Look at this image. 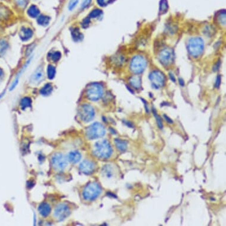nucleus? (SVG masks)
<instances>
[{
	"mask_svg": "<svg viewBox=\"0 0 226 226\" xmlns=\"http://www.w3.org/2000/svg\"><path fill=\"white\" fill-rule=\"evenodd\" d=\"M94 154L99 158L107 159L111 156L113 153L112 148L107 140L97 142L94 148Z\"/></svg>",
	"mask_w": 226,
	"mask_h": 226,
	"instance_id": "f257e3e1",
	"label": "nucleus"
},
{
	"mask_svg": "<svg viewBox=\"0 0 226 226\" xmlns=\"http://www.w3.org/2000/svg\"><path fill=\"white\" fill-rule=\"evenodd\" d=\"M101 188L98 184L93 182L89 183L82 191L83 199L87 201H92L96 199L101 194Z\"/></svg>",
	"mask_w": 226,
	"mask_h": 226,
	"instance_id": "f03ea898",
	"label": "nucleus"
},
{
	"mask_svg": "<svg viewBox=\"0 0 226 226\" xmlns=\"http://www.w3.org/2000/svg\"><path fill=\"white\" fill-rule=\"evenodd\" d=\"M204 45L203 40L199 37L192 38L188 45L189 53L194 57L200 56L204 50Z\"/></svg>",
	"mask_w": 226,
	"mask_h": 226,
	"instance_id": "7ed1b4c3",
	"label": "nucleus"
},
{
	"mask_svg": "<svg viewBox=\"0 0 226 226\" xmlns=\"http://www.w3.org/2000/svg\"><path fill=\"white\" fill-rule=\"evenodd\" d=\"M105 134L104 126L99 123H94L86 130V137L89 139H96L104 136Z\"/></svg>",
	"mask_w": 226,
	"mask_h": 226,
	"instance_id": "20e7f679",
	"label": "nucleus"
},
{
	"mask_svg": "<svg viewBox=\"0 0 226 226\" xmlns=\"http://www.w3.org/2000/svg\"><path fill=\"white\" fill-rule=\"evenodd\" d=\"M87 98L91 101H98L102 96L103 88L97 83H94L89 85L86 91Z\"/></svg>",
	"mask_w": 226,
	"mask_h": 226,
	"instance_id": "39448f33",
	"label": "nucleus"
},
{
	"mask_svg": "<svg viewBox=\"0 0 226 226\" xmlns=\"http://www.w3.org/2000/svg\"><path fill=\"white\" fill-rule=\"evenodd\" d=\"M52 163L54 169L58 172L63 171L68 165L67 158L61 153H56L53 156Z\"/></svg>",
	"mask_w": 226,
	"mask_h": 226,
	"instance_id": "423d86ee",
	"label": "nucleus"
},
{
	"mask_svg": "<svg viewBox=\"0 0 226 226\" xmlns=\"http://www.w3.org/2000/svg\"><path fill=\"white\" fill-rule=\"evenodd\" d=\"M147 62L142 56L138 55L135 56L130 64V68L133 72L135 74L142 73L146 68Z\"/></svg>",
	"mask_w": 226,
	"mask_h": 226,
	"instance_id": "0eeeda50",
	"label": "nucleus"
},
{
	"mask_svg": "<svg viewBox=\"0 0 226 226\" xmlns=\"http://www.w3.org/2000/svg\"><path fill=\"white\" fill-rule=\"evenodd\" d=\"M79 114L80 119L86 123L93 120L95 116V111L93 107L89 104H83L79 110Z\"/></svg>",
	"mask_w": 226,
	"mask_h": 226,
	"instance_id": "6e6552de",
	"label": "nucleus"
},
{
	"mask_svg": "<svg viewBox=\"0 0 226 226\" xmlns=\"http://www.w3.org/2000/svg\"><path fill=\"white\" fill-rule=\"evenodd\" d=\"M71 214L69 207L65 204H59L55 210V217L59 221H62L67 219Z\"/></svg>",
	"mask_w": 226,
	"mask_h": 226,
	"instance_id": "1a4fd4ad",
	"label": "nucleus"
},
{
	"mask_svg": "<svg viewBox=\"0 0 226 226\" xmlns=\"http://www.w3.org/2000/svg\"><path fill=\"white\" fill-rule=\"evenodd\" d=\"M149 78L151 82L152 86L154 88H159L162 87L165 83V75L162 72L159 71H155L151 72Z\"/></svg>",
	"mask_w": 226,
	"mask_h": 226,
	"instance_id": "9d476101",
	"label": "nucleus"
},
{
	"mask_svg": "<svg viewBox=\"0 0 226 226\" xmlns=\"http://www.w3.org/2000/svg\"><path fill=\"white\" fill-rule=\"evenodd\" d=\"M159 58L162 64L167 65L169 64L173 59V52L170 49H165L160 53Z\"/></svg>",
	"mask_w": 226,
	"mask_h": 226,
	"instance_id": "9b49d317",
	"label": "nucleus"
},
{
	"mask_svg": "<svg viewBox=\"0 0 226 226\" xmlns=\"http://www.w3.org/2000/svg\"><path fill=\"white\" fill-rule=\"evenodd\" d=\"M95 169V164L89 160H84L79 165V170L84 174H90Z\"/></svg>",
	"mask_w": 226,
	"mask_h": 226,
	"instance_id": "f8f14e48",
	"label": "nucleus"
},
{
	"mask_svg": "<svg viewBox=\"0 0 226 226\" xmlns=\"http://www.w3.org/2000/svg\"><path fill=\"white\" fill-rule=\"evenodd\" d=\"M33 34V31L29 28L22 29L19 33V36L20 39L23 41H27L29 40Z\"/></svg>",
	"mask_w": 226,
	"mask_h": 226,
	"instance_id": "ddd939ff",
	"label": "nucleus"
},
{
	"mask_svg": "<svg viewBox=\"0 0 226 226\" xmlns=\"http://www.w3.org/2000/svg\"><path fill=\"white\" fill-rule=\"evenodd\" d=\"M39 212L43 217H47L51 211V208L48 203H42L38 208Z\"/></svg>",
	"mask_w": 226,
	"mask_h": 226,
	"instance_id": "4468645a",
	"label": "nucleus"
},
{
	"mask_svg": "<svg viewBox=\"0 0 226 226\" xmlns=\"http://www.w3.org/2000/svg\"><path fill=\"white\" fill-rule=\"evenodd\" d=\"M68 159L69 161L73 163H76L79 162L81 159V154L78 151H71L68 155Z\"/></svg>",
	"mask_w": 226,
	"mask_h": 226,
	"instance_id": "2eb2a0df",
	"label": "nucleus"
},
{
	"mask_svg": "<svg viewBox=\"0 0 226 226\" xmlns=\"http://www.w3.org/2000/svg\"><path fill=\"white\" fill-rule=\"evenodd\" d=\"M115 143H116L117 148L119 151H124L127 149V142L121 139H116Z\"/></svg>",
	"mask_w": 226,
	"mask_h": 226,
	"instance_id": "dca6fc26",
	"label": "nucleus"
},
{
	"mask_svg": "<svg viewBox=\"0 0 226 226\" xmlns=\"http://www.w3.org/2000/svg\"><path fill=\"white\" fill-rule=\"evenodd\" d=\"M53 91V86L50 83H47L41 89H40V94L44 96H48Z\"/></svg>",
	"mask_w": 226,
	"mask_h": 226,
	"instance_id": "f3484780",
	"label": "nucleus"
},
{
	"mask_svg": "<svg viewBox=\"0 0 226 226\" xmlns=\"http://www.w3.org/2000/svg\"><path fill=\"white\" fill-rule=\"evenodd\" d=\"M130 84L132 86L135 88L136 89H139L141 87L142 81L141 79L139 76H133L130 79Z\"/></svg>",
	"mask_w": 226,
	"mask_h": 226,
	"instance_id": "a211bd4d",
	"label": "nucleus"
},
{
	"mask_svg": "<svg viewBox=\"0 0 226 226\" xmlns=\"http://www.w3.org/2000/svg\"><path fill=\"white\" fill-rule=\"evenodd\" d=\"M27 13H28L29 16H30L31 17L34 18V17H36L39 15V14L40 13V11L36 6L33 5L29 7V8L27 11Z\"/></svg>",
	"mask_w": 226,
	"mask_h": 226,
	"instance_id": "6ab92c4d",
	"label": "nucleus"
},
{
	"mask_svg": "<svg viewBox=\"0 0 226 226\" xmlns=\"http://www.w3.org/2000/svg\"><path fill=\"white\" fill-rule=\"evenodd\" d=\"M43 76V70L41 68H40L33 74V75L32 76V80L33 82H37L42 79Z\"/></svg>",
	"mask_w": 226,
	"mask_h": 226,
	"instance_id": "aec40b11",
	"label": "nucleus"
},
{
	"mask_svg": "<svg viewBox=\"0 0 226 226\" xmlns=\"http://www.w3.org/2000/svg\"><path fill=\"white\" fill-rule=\"evenodd\" d=\"M37 21L39 25L42 26H46L49 23L50 18L49 17L46 15H40L38 17Z\"/></svg>",
	"mask_w": 226,
	"mask_h": 226,
	"instance_id": "412c9836",
	"label": "nucleus"
},
{
	"mask_svg": "<svg viewBox=\"0 0 226 226\" xmlns=\"http://www.w3.org/2000/svg\"><path fill=\"white\" fill-rule=\"evenodd\" d=\"M20 104L23 110L30 107L31 105V99L29 97H25L21 99Z\"/></svg>",
	"mask_w": 226,
	"mask_h": 226,
	"instance_id": "4be33fe9",
	"label": "nucleus"
},
{
	"mask_svg": "<svg viewBox=\"0 0 226 226\" xmlns=\"http://www.w3.org/2000/svg\"><path fill=\"white\" fill-rule=\"evenodd\" d=\"M168 9V4L167 0H161L159 5V11L161 14L165 13Z\"/></svg>",
	"mask_w": 226,
	"mask_h": 226,
	"instance_id": "5701e85b",
	"label": "nucleus"
},
{
	"mask_svg": "<svg viewBox=\"0 0 226 226\" xmlns=\"http://www.w3.org/2000/svg\"><path fill=\"white\" fill-rule=\"evenodd\" d=\"M72 36L73 39L75 41L80 40L82 39V37H83L82 34L79 31V29H77V28H75L74 30H72Z\"/></svg>",
	"mask_w": 226,
	"mask_h": 226,
	"instance_id": "b1692460",
	"label": "nucleus"
},
{
	"mask_svg": "<svg viewBox=\"0 0 226 226\" xmlns=\"http://www.w3.org/2000/svg\"><path fill=\"white\" fill-rule=\"evenodd\" d=\"M47 74L48 77L50 79H52L54 78L56 74V69L52 65H49L47 69Z\"/></svg>",
	"mask_w": 226,
	"mask_h": 226,
	"instance_id": "393cba45",
	"label": "nucleus"
},
{
	"mask_svg": "<svg viewBox=\"0 0 226 226\" xmlns=\"http://www.w3.org/2000/svg\"><path fill=\"white\" fill-rule=\"evenodd\" d=\"M8 48V44L6 41L4 40H0V56L5 53Z\"/></svg>",
	"mask_w": 226,
	"mask_h": 226,
	"instance_id": "a878e982",
	"label": "nucleus"
},
{
	"mask_svg": "<svg viewBox=\"0 0 226 226\" xmlns=\"http://www.w3.org/2000/svg\"><path fill=\"white\" fill-rule=\"evenodd\" d=\"M102 173L104 175L108 178L113 176V170L111 167L110 166V165H106L105 167H104Z\"/></svg>",
	"mask_w": 226,
	"mask_h": 226,
	"instance_id": "bb28decb",
	"label": "nucleus"
},
{
	"mask_svg": "<svg viewBox=\"0 0 226 226\" xmlns=\"http://www.w3.org/2000/svg\"><path fill=\"white\" fill-rule=\"evenodd\" d=\"M52 61H53L54 62H58L61 58V53L59 52H55L54 53H52L50 56Z\"/></svg>",
	"mask_w": 226,
	"mask_h": 226,
	"instance_id": "cd10ccee",
	"label": "nucleus"
},
{
	"mask_svg": "<svg viewBox=\"0 0 226 226\" xmlns=\"http://www.w3.org/2000/svg\"><path fill=\"white\" fill-rule=\"evenodd\" d=\"M102 14V11L99 9H94L89 14L90 18H96Z\"/></svg>",
	"mask_w": 226,
	"mask_h": 226,
	"instance_id": "c85d7f7f",
	"label": "nucleus"
},
{
	"mask_svg": "<svg viewBox=\"0 0 226 226\" xmlns=\"http://www.w3.org/2000/svg\"><path fill=\"white\" fill-rule=\"evenodd\" d=\"M153 113H154V116L156 117V121H157V126H158L159 128L162 129V127H163V125H162V122L161 118L159 116H158L157 114V113L156 112H154V110H153Z\"/></svg>",
	"mask_w": 226,
	"mask_h": 226,
	"instance_id": "c756f323",
	"label": "nucleus"
},
{
	"mask_svg": "<svg viewBox=\"0 0 226 226\" xmlns=\"http://www.w3.org/2000/svg\"><path fill=\"white\" fill-rule=\"evenodd\" d=\"M78 2H79V0H71L69 3V6H68L69 10H72L74 8H75V7L77 5Z\"/></svg>",
	"mask_w": 226,
	"mask_h": 226,
	"instance_id": "7c9ffc66",
	"label": "nucleus"
},
{
	"mask_svg": "<svg viewBox=\"0 0 226 226\" xmlns=\"http://www.w3.org/2000/svg\"><path fill=\"white\" fill-rule=\"evenodd\" d=\"M91 0H83L81 4V8L82 9L86 8L91 4Z\"/></svg>",
	"mask_w": 226,
	"mask_h": 226,
	"instance_id": "2f4dec72",
	"label": "nucleus"
},
{
	"mask_svg": "<svg viewBox=\"0 0 226 226\" xmlns=\"http://www.w3.org/2000/svg\"><path fill=\"white\" fill-rule=\"evenodd\" d=\"M89 23H90V20H89V18H86L84 19V20L82 22V25L83 28H86V27H87L89 26Z\"/></svg>",
	"mask_w": 226,
	"mask_h": 226,
	"instance_id": "473e14b6",
	"label": "nucleus"
},
{
	"mask_svg": "<svg viewBox=\"0 0 226 226\" xmlns=\"http://www.w3.org/2000/svg\"><path fill=\"white\" fill-rule=\"evenodd\" d=\"M97 3L98 4V5L101 6V7H104L106 5L105 0H97Z\"/></svg>",
	"mask_w": 226,
	"mask_h": 226,
	"instance_id": "72a5a7b5",
	"label": "nucleus"
},
{
	"mask_svg": "<svg viewBox=\"0 0 226 226\" xmlns=\"http://www.w3.org/2000/svg\"><path fill=\"white\" fill-rule=\"evenodd\" d=\"M220 82H221V78L220 76H219L217 78V80H216V87L218 88L220 86Z\"/></svg>",
	"mask_w": 226,
	"mask_h": 226,
	"instance_id": "f704fd0d",
	"label": "nucleus"
},
{
	"mask_svg": "<svg viewBox=\"0 0 226 226\" xmlns=\"http://www.w3.org/2000/svg\"><path fill=\"white\" fill-rule=\"evenodd\" d=\"M17 1H18V4L20 5L24 6V5L26 4V0H17Z\"/></svg>",
	"mask_w": 226,
	"mask_h": 226,
	"instance_id": "c9c22d12",
	"label": "nucleus"
},
{
	"mask_svg": "<svg viewBox=\"0 0 226 226\" xmlns=\"http://www.w3.org/2000/svg\"><path fill=\"white\" fill-rule=\"evenodd\" d=\"M163 117H164V118H165V120L169 123H173V121H172V120L169 118V117H168L167 116H166V115H164L163 116Z\"/></svg>",
	"mask_w": 226,
	"mask_h": 226,
	"instance_id": "e433bc0d",
	"label": "nucleus"
},
{
	"mask_svg": "<svg viewBox=\"0 0 226 226\" xmlns=\"http://www.w3.org/2000/svg\"><path fill=\"white\" fill-rule=\"evenodd\" d=\"M179 83L181 84V86H183L184 85V80L182 79H179Z\"/></svg>",
	"mask_w": 226,
	"mask_h": 226,
	"instance_id": "4c0bfd02",
	"label": "nucleus"
},
{
	"mask_svg": "<svg viewBox=\"0 0 226 226\" xmlns=\"http://www.w3.org/2000/svg\"><path fill=\"white\" fill-rule=\"evenodd\" d=\"M169 75H170V78H171V79H172L173 82H175V79L174 78V76H173V75L172 74H169Z\"/></svg>",
	"mask_w": 226,
	"mask_h": 226,
	"instance_id": "58836bf2",
	"label": "nucleus"
},
{
	"mask_svg": "<svg viewBox=\"0 0 226 226\" xmlns=\"http://www.w3.org/2000/svg\"><path fill=\"white\" fill-rule=\"evenodd\" d=\"M2 74H3V72H2V71L1 70V69L0 68V78L2 76Z\"/></svg>",
	"mask_w": 226,
	"mask_h": 226,
	"instance_id": "ea45409f",
	"label": "nucleus"
}]
</instances>
